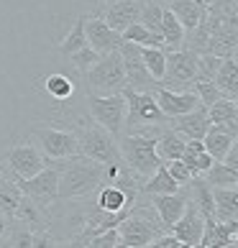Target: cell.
Masks as SVG:
<instances>
[{
    "instance_id": "cell-1",
    "label": "cell",
    "mask_w": 238,
    "mask_h": 248,
    "mask_svg": "<svg viewBox=\"0 0 238 248\" xmlns=\"http://www.w3.org/2000/svg\"><path fill=\"white\" fill-rule=\"evenodd\" d=\"M59 171V187H57V202L64 200H82L90 197L103 185V164L82 154H75L62 161H49Z\"/></svg>"
},
{
    "instance_id": "cell-2",
    "label": "cell",
    "mask_w": 238,
    "mask_h": 248,
    "mask_svg": "<svg viewBox=\"0 0 238 248\" xmlns=\"http://www.w3.org/2000/svg\"><path fill=\"white\" fill-rule=\"evenodd\" d=\"M72 128L77 133V154L87 156L97 164H118L121 159V149H118V139L105 131L103 125H97L90 118H77L72 115Z\"/></svg>"
},
{
    "instance_id": "cell-3",
    "label": "cell",
    "mask_w": 238,
    "mask_h": 248,
    "mask_svg": "<svg viewBox=\"0 0 238 248\" xmlns=\"http://www.w3.org/2000/svg\"><path fill=\"white\" fill-rule=\"evenodd\" d=\"M118 235H121V246L126 248H146L159 233H164V225L159 215L154 213L151 202H141V195L136 205L123 215V220L115 225Z\"/></svg>"
},
{
    "instance_id": "cell-4",
    "label": "cell",
    "mask_w": 238,
    "mask_h": 248,
    "mask_svg": "<svg viewBox=\"0 0 238 248\" xmlns=\"http://www.w3.org/2000/svg\"><path fill=\"white\" fill-rule=\"evenodd\" d=\"M154 141H157V136H146V133H121V139H118L121 159L136 182H143L149 174H154L159 164H164L154 151Z\"/></svg>"
},
{
    "instance_id": "cell-5",
    "label": "cell",
    "mask_w": 238,
    "mask_h": 248,
    "mask_svg": "<svg viewBox=\"0 0 238 248\" xmlns=\"http://www.w3.org/2000/svg\"><path fill=\"white\" fill-rule=\"evenodd\" d=\"M82 85H85V93H90V95L123 93L126 72H123V62H121L118 49L108 51V54H100V59L82 75Z\"/></svg>"
},
{
    "instance_id": "cell-6",
    "label": "cell",
    "mask_w": 238,
    "mask_h": 248,
    "mask_svg": "<svg viewBox=\"0 0 238 248\" xmlns=\"http://www.w3.org/2000/svg\"><path fill=\"white\" fill-rule=\"evenodd\" d=\"M31 139L49 161H62L77 154V133L72 125H51V123H36L31 125Z\"/></svg>"
},
{
    "instance_id": "cell-7",
    "label": "cell",
    "mask_w": 238,
    "mask_h": 248,
    "mask_svg": "<svg viewBox=\"0 0 238 248\" xmlns=\"http://www.w3.org/2000/svg\"><path fill=\"white\" fill-rule=\"evenodd\" d=\"M123 97H126V121H123V131L139 125H157L164 128L169 123V118L161 113V108L157 103L154 93H139V90L123 87Z\"/></svg>"
},
{
    "instance_id": "cell-8",
    "label": "cell",
    "mask_w": 238,
    "mask_h": 248,
    "mask_svg": "<svg viewBox=\"0 0 238 248\" xmlns=\"http://www.w3.org/2000/svg\"><path fill=\"white\" fill-rule=\"evenodd\" d=\"M85 105H87V118L111 131L115 139L123 133V121H126V97L123 93L113 95H90L85 93Z\"/></svg>"
},
{
    "instance_id": "cell-9",
    "label": "cell",
    "mask_w": 238,
    "mask_h": 248,
    "mask_svg": "<svg viewBox=\"0 0 238 248\" xmlns=\"http://www.w3.org/2000/svg\"><path fill=\"white\" fill-rule=\"evenodd\" d=\"M197 75V54L190 49H172L167 51V67L159 85L172 87V90H187Z\"/></svg>"
},
{
    "instance_id": "cell-10",
    "label": "cell",
    "mask_w": 238,
    "mask_h": 248,
    "mask_svg": "<svg viewBox=\"0 0 238 248\" xmlns=\"http://www.w3.org/2000/svg\"><path fill=\"white\" fill-rule=\"evenodd\" d=\"M13 182L18 185V189H21V195L31 197L33 202H39V205L44 207H51L57 205V187H59V171L54 164H47L41 171H36L33 177L29 179H16Z\"/></svg>"
},
{
    "instance_id": "cell-11",
    "label": "cell",
    "mask_w": 238,
    "mask_h": 248,
    "mask_svg": "<svg viewBox=\"0 0 238 248\" xmlns=\"http://www.w3.org/2000/svg\"><path fill=\"white\" fill-rule=\"evenodd\" d=\"M118 54H121L123 72H126V87L139 90V93H154V87H157L159 82H154V77L149 75V69H146V64L141 59V46L139 44L121 41Z\"/></svg>"
},
{
    "instance_id": "cell-12",
    "label": "cell",
    "mask_w": 238,
    "mask_h": 248,
    "mask_svg": "<svg viewBox=\"0 0 238 248\" xmlns=\"http://www.w3.org/2000/svg\"><path fill=\"white\" fill-rule=\"evenodd\" d=\"M5 171L16 179H29L33 177L36 171H41L47 167V159L44 154L39 151V146L33 141H23V143H16L11 146V151L5 154Z\"/></svg>"
},
{
    "instance_id": "cell-13",
    "label": "cell",
    "mask_w": 238,
    "mask_h": 248,
    "mask_svg": "<svg viewBox=\"0 0 238 248\" xmlns=\"http://www.w3.org/2000/svg\"><path fill=\"white\" fill-rule=\"evenodd\" d=\"M154 97L161 108V113L167 118H177V115H185L190 110L200 108V100L192 90H172V87H164V85H157L154 87Z\"/></svg>"
},
{
    "instance_id": "cell-14",
    "label": "cell",
    "mask_w": 238,
    "mask_h": 248,
    "mask_svg": "<svg viewBox=\"0 0 238 248\" xmlns=\"http://www.w3.org/2000/svg\"><path fill=\"white\" fill-rule=\"evenodd\" d=\"M85 39H87V46H93L97 54H108V51H115L121 46V33L113 31L111 26L103 21L100 13H90L85 16Z\"/></svg>"
},
{
    "instance_id": "cell-15",
    "label": "cell",
    "mask_w": 238,
    "mask_h": 248,
    "mask_svg": "<svg viewBox=\"0 0 238 248\" xmlns=\"http://www.w3.org/2000/svg\"><path fill=\"white\" fill-rule=\"evenodd\" d=\"M149 197H151L149 202H151L154 213L159 215L164 231H169V228L182 217V213H185L187 200H190V189L185 185V187H179L177 192H167V195H149Z\"/></svg>"
},
{
    "instance_id": "cell-16",
    "label": "cell",
    "mask_w": 238,
    "mask_h": 248,
    "mask_svg": "<svg viewBox=\"0 0 238 248\" xmlns=\"http://www.w3.org/2000/svg\"><path fill=\"white\" fill-rule=\"evenodd\" d=\"M169 231L179 238L185 248L200 246V238H203V231H205V217H203V213L197 210V205L192 200H187L185 213H182V217L169 228Z\"/></svg>"
},
{
    "instance_id": "cell-17",
    "label": "cell",
    "mask_w": 238,
    "mask_h": 248,
    "mask_svg": "<svg viewBox=\"0 0 238 248\" xmlns=\"http://www.w3.org/2000/svg\"><path fill=\"white\" fill-rule=\"evenodd\" d=\"M143 3H146V0H111V3L103 5L100 16H103V21L111 26L113 31L121 33L126 26H131V23L139 21Z\"/></svg>"
},
{
    "instance_id": "cell-18",
    "label": "cell",
    "mask_w": 238,
    "mask_h": 248,
    "mask_svg": "<svg viewBox=\"0 0 238 248\" xmlns=\"http://www.w3.org/2000/svg\"><path fill=\"white\" fill-rule=\"evenodd\" d=\"M13 220H18L21 225L31 228V231H49L51 225V207H44L39 205V202H33L31 197L21 195V200H18V205L13 210Z\"/></svg>"
},
{
    "instance_id": "cell-19",
    "label": "cell",
    "mask_w": 238,
    "mask_h": 248,
    "mask_svg": "<svg viewBox=\"0 0 238 248\" xmlns=\"http://www.w3.org/2000/svg\"><path fill=\"white\" fill-rule=\"evenodd\" d=\"M172 123H167L169 128H175L179 136H185V139H197L203 141V136L207 133L210 128V118H207V108L200 105L195 110H190L185 115H177V118H169Z\"/></svg>"
},
{
    "instance_id": "cell-20",
    "label": "cell",
    "mask_w": 238,
    "mask_h": 248,
    "mask_svg": "<svg viewBox=\"0 0 238 248\" xmlns=\"http://www.w3.org/2000/svg\"><path fill=\"white\" fill-rule=\"evenodd\" d=\"M236 233H238V223L236 220H228V223H221V220L210 217L205 220V231L203 238H200V246L203 248H218V246H236Z\"/></svg>"
},
{
    "instance_id": "cell-21",
    "label": "cell",
    "mask_w": 238,
    "mask_h": 248,
    "mask_svg": "<svg viewBox=\"0 0 238 248\" xmlns=\"http://www.w3.org/2000/svg\"><path fill=\"white\" fill-rule=\"evenodd\" d=\"M203 143H205L207 154L213 156L215 161H223L225 154H228V149L236 143V136L228 131L225 125H221V123H210L207 133L203 136Z\"/></svg>"
},
{
    "instance_id": "cell-22",
    "label": "cell",
    "mask_w": 238,
    "mask_h": 248,
    "mask_svg": "<svg viewBox=\"0 0 238 248\" xmlns=\"http://www.w3.org/2000/svg\"><path fill=\"white\" fill-rule=\"evenodd\" d=\"M207 118H210V123H221L233 136H238V125H236V121H238V103H236V97L221 95L213 105H207Z\"/></svg>"
},
{
    "instance_id": "cell-23",
    "label": "cell",
    "mask_w": 238,
    "mask_h": 248,
    "mask_svg": "<svg viewBox=\"0 0 238 248\" xmlns=\"http://www.w3.org/2000/svg\"><path fill=\"white\" fill-rule=\"evenodd\" d=\"M213 217L228 223L238 217V189L236 187H213Z\"/></svg>"
},
{
    "instance_id": "cell-24",
    "label": "cell",
    "mask_w": 238,
    "mask_h": 248,
    "mask_svg": "<svg viewBox=\"0 0 238 248\" xmlns=\"http://www.w3.org/2000/svg\"><path fill=\"white\" fill-rule=\"evenodd\" d=\"M44 95L54 103L67 105L72 97H75V79L64 72H51V75L44 77Z\"/></svg>"
},
{
    "instance_id": "cell-25",
    "label": "cell",
    "mask_w": 238,
    "mask_h": 248,
    "mask_svg": "<svg viewBox=\"0 0 238 248\" xmlns=\"http://www.w3.org/2000/svg\"><path fill=\"white\" fill-rule=\"evenodd\" d=\"M154 151L161 161H172L179 159L182 151H185V136H179L175 128L164 125L161 131L157 133V141H154Z\"/></svg>"
},
{
    "instance_id": "cell-26",
    "label": "cell",
    "mask_w": 238,
    "mask_h": 248,
    "mask_svg": "<svg viewBox=\"0 0 238 248\" xmlns=\"http://www.w3.org/2000/svg\"><path fill=\"white\" fill-rule=\"evenodd\" d=\"M182 185H177L172 179V174L167 171L164 164H159L154 174H149L143 182H139V195H167V192H177Z\"/></svg>"
},
{
    "instance_id": "cell-27",
    "label": "cell",
    "mask_w": 238,
    "mask_h": 248,
    "mask_svg": "<svg viewBox=\"0 0 238 248\" xmlns=\"http://www.w3.org/2000/svg\"><path fill=\"white\" fill-rule=\"evenodd\" d=\"M179 159L187 164L192 174H203L205 169H210V164L215 161L213 156L207 154L205 143L197 141V139H185V151H182Z\"/></svg>"
},
{
    "instance_id": "cell-28",
    "label": "cell",
    "mask_w": 238,
    "mask_h": 248,
    "mask_svg": "<svg viewBox=\"0 0 238 248\" xmlns=\"http://www.w3.org/2000/svg\"><path fill=\"white\" fill-rule=\"evenodd\" d=\"M215 87L221 90L223 95L228 97H236L238 95V62L236 57H225L221 59V64H218V69H215Z\"/></svg>"
},
{
    "instance_id": "cell-29",
    "label": "cell",
    "mask_w": 238,
    "mask_h": 248,
    "mask_svg": "<svg viewBox=\"0 0 238 248\" xmlns=\"http://www.w3.org/2000/svg\"><path fill=\"white\" fill-rule=\"evenodd\" d=\"M167 8L175 13V18L182 23L185 33L192 31V29H195V26L205 18V8L200 5V3H195V0H172Z\"/></svg>"
},
{
    "instance_id": "cell-30",
    "label": "cell",
    "mask_w": 238,
    "mask_h": 248,
    "mask_svg": "<svg viewBox=\"0 0 238 248\" xmlns=\"http://www.w3.org/2000/svg\"><path fill=\"white\" fill-rule=\"evenodd\" d=\"M159 33L164 39V49L172 51V49H182V41H185V29L182 23L175 18V13L169 8L161 11V26H159Z\"/></svg>"
},
{
    "instance_id": "cell-31",
    "label": "cell",
    "mask_w": 238,
    "mask_h": 248,
    "mask_svg": "<svg viewBox=\"0 0 238 248\" xmlns=\"http://www.w3.org/2000/svg\"><path fill=\"white\" fill-rule=\"evenodd\" d=\"M121 39L123 41H131V44H139V46H164V39H161V33H154L149 31L143 23H131V26H126V29L121 31Z\"/></svg>"
},
{
    "instance_id": "cell-32",
    "label": "cell",
    "mask_w": 238,
    "mask_h": 248,
    "mask_svg": "<svg viewBox=\"0 0 238 248\" xmlns=\"http://www.w3.org/2000/svg\"><path fill=\"white\" fill-rule=\"evenodd\" d=\"M82 46H87V39H85V16H79L77 21H75V26L69 29V33L57 44V51L62 54L64 59H67L69 54H75Z\"/></svg>"
},
{
    "instance_id": "cell-33",
    "label": "cell",
    "mask_w": 238,
    "mask_h": 248,
    "mask_svg": "<svg viewBox=\"0 0 238 248\" xmlns=\"http://www.w3.org/2000/svg\"><path fill=\"white\" fill-rule=\"evenodd\" d=\"M18 200H21V189H18V185L13 182L11 174L3 169L0 171V210L13 217V210L18 205Z\"/></svg>"
},
{
    "instance_id": "cell-34",
    "label": "cell",
    "mask_w": 238,
    "mask_h": 248,
    "mask_svg": "<svg viewBox=\"0 0 238 248\" xmlns=\"http://www.w3.org/2000/svg\"><path fill=\"white\" fill-rule=\"evenodd\" d=\"M203 177L210 187H236V182H238V171L231 169V167H225L223 161H213L210 164V169L203 171Z\"/></svg>"
},
{
    "instance_id": "cell-35",
    "label": "cell",
    "mask_w": 238,
    "mask_h": 248,
    "mask_svg": "<svg viewBox=\"0 0 238 248\" xmlns=\"http://www.w3.org/2000/svg\"><path fill=\"white\" fill-rule=\"evenodd\" d=\"M141 59L149 69V75L154 82H161L164 77V67H167V49L164 46H141Z\"/></svg>"
},
{
    "instance_id": "cell-36",
    "label": "cell",
    "mask_w": 238,
    "mask_h": 248,
    "mask_svg": "<svg viewBox=\"0 0 238 248\" xmlns=\"http://www.w3.org/2000/svg\"><path fill=\"white\" fill-rule=\"evenodd\" d=\"M97 59H100V54H97L93 46H82V49H77L75 54H69V57H67V62L72 64V69H75L79 77L85 75V72L93 67Z\"/></svg>"
},
{
    "instance_id": "cell-37",
    "label": "cell",
    "mask_w": 238,
    "mask_h": 248,
    "mask_svg": "<svg viewBox=\"0 0 238 248\" xmlns=\"http://www.w3.org/2000/svg\"><path fill=\"white\" fill-rule=\"evenodd\" d=\"M190 90H192V93L197 95L200 105H205V108H207V105H213L215 100L223 95L221 90L215 87V82H213V79H195V82H192V85H190Z\"/></svg>"
},
{
    "instance_id": "cell-38",
    "label": "cell",
    "mask_w": 238,
    "mask_h": 248,
    "mask_svg": "<svg viewBox=\"0 0 238 248\" xmlns=\"http://www.w3.org/2000/svg\"><path fill=\"white\" fill-rule=\"evenodd\" d=\"M161 11H164L161 5H157V3H149V0H146L143 8H141L139 23H143L146 29L154 31V33H159V26H161Z\"/></svg>"
},
{
    "instance_id": "cell-39",
    "label": "cell",
    "mask_w": 238,
    "mask_h": 248,
    "mask_svg": "<svg viewBox=\"0 0 238 248\" xmlns=\"http://www.w3.org/2000/svg\"><path fill=\"white\" fill-rule=\"evenodd\" d=\"M218 64H221V57H215V54H207V51L197 54V75H195V79H213Z\"/></svg>"
},
{
    "instance_id": "cell-40",
    "label": "cell",
    "mask_w": 238,
    "mask_h": 248,
    "mask_svg": "<svg viewBox=\"0 0 238 248\" xmlns=\"http://www.w3.org/2000/svg\"><path fill=\"white\" fill-rule=\"evenodd\" d=\"M121 246V235H118L115 228H108V231L93 235L87 241V248H118Z\"/></svg>"
},
{
    "instance_id": "cell-41",
    "label": "cell",
    "mask_w": 238,
    "mask_h": 248,
    "mask_svg": "<svg viewBox=\"0 0 238 248\" xmlns=\"http://www.w3.org/2000/svg\"><path fill=\"white\" fill-rule=\"evenodd\" d=\"M164 167H167V171L172 174V179H175L177 185H182V187H185L187 182H190L192 177H195V174L190 171V167H187V164L182 161V159H172V161H164Z\"/></svg>"
},
{
    "instance_id": "cell-42",
    "label": "cell",
    "mask_w": 238,
    "mask_h": 248,
    "mask_svg": "<svg viewBox=\"0 0 238 248\" xmlns=\"http://www.w3.org/2000/svg\"><path fill=\"white\" fill-rule=\"evenodd\" d=\"M151 248H185L182 246V241L179 238L172 233V231H164V233H159L157 238H154V241L149 243Z\"/></svg>"
},
{
    "instance_id": "cell-43",
    "label": "cell",
    "mask_w": 238,
    "mask_h": 248,
    "mask_svg": "<svg viewBox=\"0 0 238 248\" xmlns=\"http://www.w3.org/2000/svg\"><path fill=\"white\" fill-rule=\"evenodd\" d=\"M223 164H225V167H231V169H236V171H238V149H236V143L231 146V149H228V154H225Z\"/></svg>"
},
{
    "instance_id": "cell-44",
    "label": "cell",
    "mask_w": 238,
    "mask_h": 248,
    "mask_svg": "<svg viewBox=\"0 0 238 248\" xmlns=\"http://www.w3.org/2000/svg\"><path fill=\"white\" fill-rule=\"evenodd\" d=\"M11 223H13V217H11V215L0 213V241L5 238V233H8V228H11Z\"/></svg>"
},
{
    "instance_id": "cell-45",
    "label": "cell",
    "mask_w": 238,
    "mask_h": 248,
    "mask_svg": "<svg viewBox=\"0 0 238 248\" xmlns=\"http://www.w3.org/2000/svg\"><path fill=\"white\" fill-rule=\"evenodd\" d=\"M149 3H157V5H161V8H167L172 0H149Z\"/></svg>"
},
{
    "instance_id": "cell-46",
    "label": "cell",
    "mask_w": 238,
    "mask_h": 248,
    "mask_svg": "<svg viewBox=\"0 0 238 248\" xmlns=\"http://www.w3.org/2000/svg\"><path fill=\"white\" fill-rule=\"evenodd\" d=\"M95 3H97V5H100V8H103V5H105V3H111V0H95Z\"/></svg>"
},
{
    "instance_id": "cell-47",
    "label": "cell",
    "mask_w": 238,
    "mask_h": 248,
    "mask_svg": "<svg viewBox=\"0 0 238 248\" xmlns=\"http://www.w3.org/2000/svg\"><path fill=\"white\" fill-rule=\"evenodd\" d=\"M3 169H5V164H3V161H0V171H3Z\"/></svg>"
}]
</instances>
